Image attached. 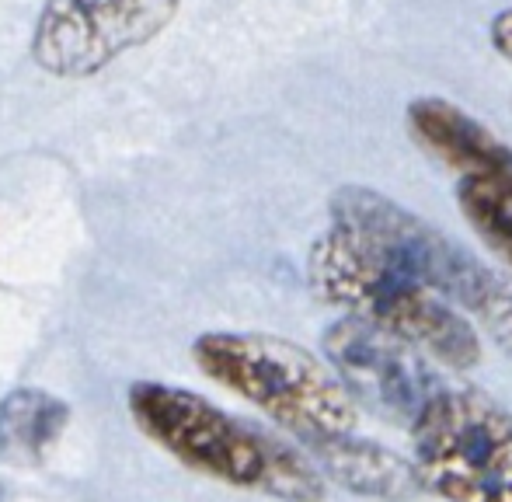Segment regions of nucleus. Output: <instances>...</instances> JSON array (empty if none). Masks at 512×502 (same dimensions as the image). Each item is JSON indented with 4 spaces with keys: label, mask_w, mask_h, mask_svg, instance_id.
<instances>
[{
    "label": "nucleus",
    "mask_w": 512,
    "mask_h": 502,
    "mask_svg": "<svg viewBox=\"0 0 512 502\" xmlns=\"http://www.w3.org/2000/svg\"><path fill=\"white\" fill-rule=\"evenodd\" d=\"M411 433L422 492L446 502H512V412L478 387H439Z\"/></svg>",
    "instance_id": "obj_4"
},
{
    "label": "nucleus",
    "mask_w": 512,
    "mask_h": 502,
    "mask_svg": "<svg viewBox=\"0 0 512 502\" xmlns=\"http://www.w3.org/2000/svg\"><path fill=\"white\" fill-rule=\"evenodd\" d=\"M324 356L356 408L391 426L411 429L439 391L436 370L415 346L349 314L324 332Z\"/></svg>",
    "instance_id": "obj_7"
},
{
    "label": "nucleus",
    "mask_w": 512,
    "mask_h": 502,
    "mask_svg": "<svg viewBox=\"0 0 512 502\" xmlns=\"http://www.w3.org/2000/svg\"><path fill=\"white\" fill-rule=\"evenodd\" d=\"M415 143L460 182L512 185V147L446 98H415L405 109Z\"/></svg>",
    "instance_id": "obj_8"
},
{
    "label": "nucleus",
    "mask_w": 512,
    "mask_h": 502,
    "mask_svg": "<svg viewBox=\"0 0 512 502\" xmlns=\"http://www.w3.org/2000/svg\"><path fill=\"white\" fill-rule=\"evenodd\" d=\"M310 461L321 471V478H331L342 489L380 502H408L422 492L418 471L408 457L380 447L359 433L328 436V440L307 443Z\"/></svg>",
    "instance_id": "obj_9"
},
{
    "label": "nucleus",
    "mask_w": 512,
    "mask_h": 502,
    "mask_svg": "<svg viewBox=\"0 0 512 502\" xmlns=\"http://www.w3.org/2000/svg\"><path fill=\"white\" fill-rule=\"evenodd\" d=\"M307 283L321 304L342 307L349 318L398 335L425 360L450 370H471L481 363L478 332L450 300L391 269L335 227L310 248Z\"/></svg>",
    "instance_id": "obj_2"
},
{
    "label": "nucleus",
    "mask_w": 512,
    "mask_h": 502,
    "mask_svg": "<svg viewBox=\"0 0 512 502\" xmlns=\"http://www.w3.org/2000/svg\"><path fill=\"white\" fill-rule=\"evenodd\" d=\"M331 227L349 234L366 251L422 283L425 290L471 311L495 283V272L464 251L453 238L405 210L391 196L366 185H345L331 196Z\"/></svg>",
    "instance_id": "obj_5"
},
{
    "label": "nucleus",
    "mask_w": 512,
    "mask_h": 502,
    "mask_svg": "<svg viewBox=\"0 0 512 502\" xmlns=\"http://www.w3.org/2000/svg\"><path fill=\"white\" fill-rule=\"evenodd\" d=\"M488 42H492L502 60L512 63V7L509 11H499L488 21Z\"/></svg>",
    "instance_id": "obj_13"
},
{
    "label": "nucleus",
    "mask_w": 512,
    "mask_h": 502,
    "mask_svg": "<svg viewBox=\"0 0 512 502\" xmlns=\"http://www.w3.org/2000/svg\"><path fill=\"white\" fill-rule=\"evenodd\" d=\"M182 0H46L32 60L53 77H91L164 32Z\"/></svg>",
    "instance_id": "obj_6"
},
{
    "label": "nucleus",
    "mask_w": 512,
    "mask_h": 502,
    "mask_svg": "<svg viewBox=\"0 0 512 502\" xmlns=\"http://www.w3.org/2000/svg\"><path fill=\"white\" fill-rule=\"evenodd\" d=\"M474 318L485 325V332L499 342L506 353H512V286L506 279L495 276V283L478 297V304L471 307Z\"/></svg>",
    "instance_id": "obj_12"
},
{
    "label": "nucleus",
    "mask_w": 512,
    "mask_h": 502,
    "mask_svg": "<svg viewBox=\"0 0 512 502\" xmlns=\"http://www.w3.org/2000/svg\"><path fill=\"white\" fill-rule=\"evenodd\" d=\"M192 360L213 384L234 391L300 443L356 433L359 408L310 349L265 332H206Z\"/></svg>",
    "instance_id": "obj_3"
},
{
    "label": "nucleus",
    "mask_w": 512,
    "mask_h": 502,
    "mask_svg": "<svg viewBox=\"0 0 512 502\" xmlns=\"http://www.w3.org/2000/svg\"><path fill=\"white\" fill-rule=\"evenodd\" d=\"M126 405L136 429L196 475L279 502L324 499V478L304 450L234 419L189 387L136 380Z\"/></svg>",
    "instance_id": "obj_1"
},
{
    "label": "nucleus",
    "mask_w": 512,
    "mask_h": 502,
    "mask_svg": "<svg viewBox=\"0 0 512 502\" xmlns=\"http://www.w3.org/2000/svg\"><path fill=\"white\" fill-rule=\"evenodd\" d=\"M0 502H4V485H0Z\"/></svg>",
    "instance_id": "obj_14"
},
{
    "label": "nucleus",
    "mask_w": 512,
    "mask_h": 502,
    "mask_svg": "<svg viewBox=\"0 0 512 502\" xmlns=\"http://www.w3.org/2000/svg\"><path fill=\"white\" fill-rule=\"evenodd\" d=\"M457 206L471 231L512 269V185L460 182Z\"/></svg>",
    "instance_id": "obj_11"
},
{
    "label": "nucleus",
    "mask_w": 512,
    "mask_h": 502,
    "mask_svg": "<svg viewBox=\"0 0 512 502\" xmlns=\"http://www.w3.org/2000/svg\"><path fill=\"white\" fill-rule=\"evenodd\" d=\"M70 426V405L42 387H14L0 401V464H39Z\"/></svg>",
    "instance_id": "obj_10"
}]
</instances>
